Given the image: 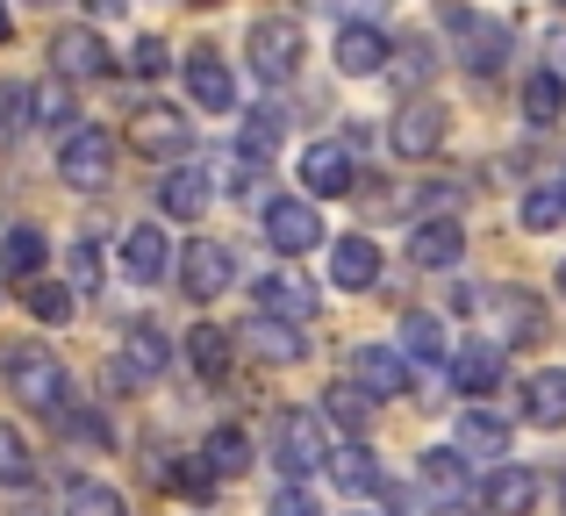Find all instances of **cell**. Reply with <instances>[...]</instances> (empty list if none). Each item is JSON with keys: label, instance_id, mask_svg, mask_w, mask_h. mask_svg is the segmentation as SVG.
Wrapping results in <instances>:
<instances>
[{"label": "cell", "instance_id": "obj_1", "mask_svg": "<svg viewBox=\"0 0 566 516\" xmlns=\"http://www.w3.org/2000/svg\"><path fill=\"white\" fill-rule=\"evenodd\" d=\"M8 388H14V402H29L36 417H65V409H72L65 366H57L43 345H14L8 351Z\"/></svg>", "mask_w": 566, "mask_h": 516}, {"label": "cell", "instance_id": "obj_2", "mask_svg": "<svg viewBox=\"0 0 566 516\" xmlns=\"http://www.w3.org/2000/svg\"><path fill=\"white\" fill-rule=\"evenodd\" d=\"M251 65H259V80H294L302 72V22L294 14H265V22H251Z\"/></svg>", "mask_w": 566, "mask_h": 516}, {"label": "cell", "instance_id": "obj_3", "mask_svg": "<svg viewBox=\"0 0 566 516\" xmlns=\"http://www.w3.org/2000/svg\"><path fill=\"white\" fill-rule=\"evenodd\" d=\"M323 452H331V438H323V423L308 417V409H280L273 417V460L287 466V474H316Z\"/></svg>", "mask_w": 566, "mask_h": 516}, {"label": "cell", "instance_id": "obj_4", "mask_svg": "<svg viewBox=\"0 0 566 516\" xmlns=\"http://www.w3.org/2000/svg\"><path fill=\"white\" fill-rule=\"evenodd\" d=\"M108 166H115V137H108V129H72L65 151H57V172H65L72 187H101Z\"/></svg>", "mask_w": 566, "mask_h": 516}, {"label": "cell", "instance_id": "obj_5", "mask_svg": "<svg viewBox=\"0 0 566 516\" xmlns=\"http://www.w3.org/2000/svg\"><path fill=\"white\" fill-rule=\"evenodd\" d=\"M265 238H273V252L302 259V252H316V244H323V223H316L308 201H265Z\"/></svg>", "mask_w": 566, "mask_h": 516}, {"label": "cell", "instance_id": "obj_6", "mask_svg": "<svg viewBox=\"0 0 566 516\" xmlns=\"http://www.w3.org/2000/svg\"><path fill=\"white\" fill-rule=\"evenodd\" d=\"M180 280H187V294H193V302L222 294V287L237 280V259H230V244H216V238L187 244V259H180Z\"/></svg>", "mask_w": 566, "mask_h": 516}, {"label": "cell", "instance_id": "obj_7", "mask_svg": "<svg viewBox=\"0 0 566 516\" xmlns=\"http://www.w3.org/2000/svg\"><path fill=\"white\" fill-rule=\"evenodd\" d=\"M387 144H395V158H430V151L444 144V108L409 101V108L395 115V129H387Z\"/></svg>", "mask_w": 566, "mask_h": 516}, {"label": "cell", "instance_id": "obj_8", "mask_svg": "<svg viewBox=\"0 0 566 516\" xmlns=\"http://www.w3.org/2000/svg\"><path fill=\"white\" fill-rule=\"evenodd\" d=\"M51 57H57V72H65V80H101V72H108V43H101L86 22L57 29V36H51Z\"/></svg>", "mask_w": 566, "mask_h": 516}, {"label": "cell", "instance_id": "obj_9", "mask_svg": "<svg viewBox=\"0 0 566 516\" xmlns=\"http://www.w3.org/2000/svg\"><path fill=\"white\" fill-rule=\"evenodd\" d=\"M187 94L201 101V108H216V115L237 108V80H230V65H222L208 43H201V51H187Z\"/></svg>", "mask_w": 566, "mask_h": 516}, {"label": "cell", "instance_id": "obj_10", "mask_svg": "<svg viewBox=\"0 0 566 516\" xmlns=\"http://www.w3.org/2000/svg\"><path fill=\"white\" fill-rule=\"evenodd\" d=\"M302 187H308V194H352V151L331 144V137L308 144V151H302Z\"/></svg>", "mask_w": 566, "mask_h": 516}, {"label": "cell", "instance_id": "obj_11", "mask_svg": "<svg viewBox=\"0 0 566 516\" xmlns=\"http://www.w3.org/2000/svg\"><path fill=\"white\" fill-rule=\"evenodd\" d=\"M259 308L265 316H287V323H308L323 302H316V287H308L302 273H265L259 280Z\"/></svg>", "mask_w": 566, "mask_h": 516}, {"label": "cell", "instance_id": "obj_12", "mask_svg": "<svg viewBox=\"0 0 566 516\" xmlns=\"http://www.w3.org/2000/svg\"><path fill=\"white\" fill-rule=\"evenodd\" d=\"M244 345L259 351V359H273V366H302V351H308V345H302V330H294L287 316H265V308L244 323Z\"/></svg>", "mask_w": 566, "mask_h": 516}, {"label": "cell", "instance_id": "obj_13", "mask_svg": "<svg viewBox=\"0 0 566 516\" xmlns=\"http://www.w3.org/2000/svg\"><path fill=\"white\" fill-rule=\"evenodd\" d=\"M129 144H137L144 158H172V151H187V144H193V129L172 108H144L137 123H129Z\"/></svg>", "mask_w": 566, "mask_h": 516}, {"label": "cell", "instance_id": "obj_14", "mask_svg": "<svg viewBox=\"0 0 566 516\" xmlns=\"http://www.w3.org/2000/svg\"><path fill=\"white\" fill-rule=\"evenodd\" d=\"M166 265H172V244H166V230H129L123 238V273L137 280V287H158V280H166Z\"/></svg>", "mask_w": 566, "mask_h": 516}, {"label": "cell", "instance_id": "obj_15", "mask_svg": "<svg viewBox=\"0 0 566 516\" xmlns=\"http://www.w3.org/2000/svg\"><path fill=\"white\" fill-rule=\"evenodd\" d=\"M459 452L502 460V452H510V417H495L488 402H467V409H459Z\"/></svg>", "mask_w": 566, "mask_h": 516}, {"label": "cell", "instance_id": "obj_16", "mask_svg": "<svg viewBox=\"0 0 566 516\" xmlns=\"http://www.w3.org/2000/svg\"><path fill=\"white\" fill-rule=\"evenodd\" d=\"M524 423H538V431H559L566 423V373L559 366H545V373L524 380Z\"/></svg>", "mask_w": 566, "mask_h": 516}, {"label": "cell", "instance_id": "obj_17", "mask_svg": "<svg viewBox=\"0 0 566 516\" xmlns=\"http://www.w3.org/2000/svg\"><path fill=\"white\" fill-rule=\"evenodd\" d=\"M409 259L423 265V273H444V265L467 259V230H459V223H423L409 238Z\"/></svg>", "mask_w": 566, "mask_h": 516}, {"label": "cell", "instance_id": "obj_18", "mask_svg": "<svg viewBox=\"0 0 566 516\" xmlns=\"http://www.w3.org/2000/svg\"><path fill=\"white\" fill-rule=\"evenodd\" d=\"M208 201H216V172H172V180L158 187V209H166L172 223H193Z\"/></svg>", "mask_w": 566, "mask_h": 516}, {"label": "cell", "instance_id": "obj_19", "mask_svg": "<svg viewBox=\"0 0 566 516\" xmlns=\"http://www.w3.org/2000/svg\"><path fill=\"white\" fill-rule=\"evenodd\" d=\"M481 308H495V330H502V351H510V345H531V337H538V302H531L524 287H502L495 302H481Z\"/></svg>", "mask_w": 566, "mask_h": 516}, {"label": "cell", "instance_id": "obj_20", "mask_svg": "<svg viewBox=\"0 0 566 516\" xmlns=\"http://www.w3.org/2000/svg\"><path fill=\"white\" fill-rule=\"evenodd\" d=\"M323 466H331V481H337V488H352V495H380V488H387V474L374 466V452H366V445L323 452Z\"/></svg>", "mask_w": 566, "mask_h": 516}, {"label": "cell", "instance_id": "obj_21", "mask_svg": "<svg viewBox=\"0 0 566 516\" xmlns=\"http://www.w3.org/2000/svg\"><path fill=\"white\" fill-rule=\"evenodd\" d=\"M331 280L337 287H374L380 280V252H374V238H337V252H331Z\"/></svg>", "mask_w": 566, "mask_h": 516}, {"label": "cell", "instance_id": "obj_22", "mask_svg": "<svg viewBox=\"0 0 566 516\" xmlns=\"http://www.w3.org/2000/svg\"><path fill=\"white\" fill-rule=\"evenodd\" d=\"M359 388L366 394H409V366L395 345H359Z\"/></svg>", "mask_w": 566, "mask_h": 516}, {"label": "cell", "instance_id": "obj_23", "mask_svg": "<svg viewBox=\"0 0 566 516\" xmlns=\"http://www.w3.org/2000/svg\"><path fill=\"white\" fill-rule=\"evenodd\" d=\"M488 509L495 516H531L538 509V474H531V466H502V474L488 481Z\"/></svg>", "mask_w": 566, "mask_h": 516}, {"label": "cell", "instance_id": "obj_24", "mask_svg": "<svg viewBox=\"0 0 566 516\" xmlns=\"http://www.w3.org/2000/svg\"><path fill=\"white\" fill-rule=\"evenodd\" d=\"M452 380H459L467 394L502 388V345H459V351H452Z\"/></svg>", "mask_w": 566, "mask_h": 516}, {"label": "cell", "instance_id": "obj_25", "mask_svg": "<svg viewBox=\"0 0 566 516\" xmlns=\"http://www.w3.org/2000/svg\"><path fill=\"white\" fill-rule=\"evenodd\" d=\"M444 22L467 36V65L473 72H495V57H502V29L495 22H481V14H467V8H444Z\"/></svg>", "mask_w": 566, "mask_h": 516}, {"label": "cell", "instance_id": "obj_26", "mask_svg": "<svg viewBox=\"0 0 566 516\" xmlns=\"http://www.w3.org/2000/svg\"><path fill=\"white\" fill-rule=\"evenodd\" d=\"M166 359H172V345L151 330V323H137V330H129V351H123V373L151 380V373H166Z\"/></svg>", "mask_w": 566, "mask_h": 516}, {"label": "cell", "instance_id": "obj_27", "mask_svg": "<svg viewBox=\"0 0 566 516\" xmlns=\"http://www.w3.org/2000/svg\"><path fill=\"white\" fill-rule=\"evenodd\" d=\"M72 86L65 80H43V86H29V123H43V129H72Z\"/></svg>", "mask_w": 566, "mask_h": 516}, {"label": "cell", "instance_id": "obj_28", "mask_svg": "<svg viewBox=\"0 0 566 516\" xmlns=\"http://www.w3.org/2000/svg\"><path fill=\"white\" fill-rule=\"evenodd\" d=\"M380 57H387L380 29H345V36H337V65H345L352 80H366V72H380Z\"/></svg>", "mask_w": 566, "mask_h": 516}, {"label": "cell", "instance_id": "obj_29", "mask_svg": "<svg viewBox=\"0 0 566 516\" xmlns=\"http://www.w3.org/2000/svg\"><path fill=\"white\" fill-rule=\"evenodd\" d=\"M323 409H331V423H345L352 438L374 431V394H366V388H331V394H323Z\"/></svg>", "mask_w": 566, "mask_h": 516}, {"label": "cell", "instance_id": "obj_30", "mask_svg": "<svg viewBox=\"0 0 566 516\" xmlns=\"http://www.w3.org/2000/svg\"><path fill=\"white\" fill-rule=\"evenodd\" d=\"M43 265V230H8L0 238V273L8 280H29Z\"/></svg>", "mask_w": 566, "mask_h": 516}, {"label": "cell", "instance_id": "obj_31", "mask_svg": "<svg viewBox=\"0 0 566 516\" xmlns=\"http://www.w3.org/2000/svg\"><path fill=\"white\" fill-rule=\"evenodd\" d=\"M524 115L531 123H559L566 115V72H538V80L524 86Z\"/></svg>", "mask_w": 566, "mask_h": 516}, {"label": "cell", "instance_id": "obj_32", "mask_svg": "<svg viewBox=\"0 0 566 516\" xmlns=\"http://www.w3.org/2000/svg\"><path fill=\"white\" fill-rule=\"evenodd\" d=\"M201 460H208V474L230 481V474H244V466H251V438H244V431H216V438L201 445Z\"/></svg>", "mask_w": 566, "mask_h": 516}, {"label": "cell", "instance_id": "obj_33", "mask_svg": "<svg viewBox=\"0 0 566 516\" xmlns=\"http://www.w3.org/2000/svg\"><path fill=\"white\" fill-rule=\"evenodd\" d=\"M65 516H129V503L115 488H101V481H72V488H65Z\"/></svg>", "mask_w": 566, "mask_h": 516}, {"label": "cell", "instance_id": "obj_34", "mask_svg": "<svg viewBox=\"0 0 566 516\" xmlns=\"http://www.w3.org/2000/svg\"><path fill=\"white\" fill-rule=\"evenodd\" d=\"M29 474H36V452H29V438L14 431V423H0V488H22Z\"/></svg>", "mask_w": 566, "mask_h": 516}, {"label": "cell", "instance_id": "obj_35", "mask_svg": "<svg viewBox=\"0 0 566 516\" xmlns=\"http://www.w3.org/2000/svg\"><path fill=\"white\" fill-rule=\"evenodd\" d=\"M280 144H287V115H280V108H259L244 123V158H273Z\"/></svg>", "mask_w": 566, "mask_h": 516}, {"label": "cell", "instance_id": "obj_36", "mask_svg": "<svg viewBox=\"0 0 566 516\" xmlns=\"http://www.w3.org/2000/svg\"><path fill=\"white\" fill-rule=\"evenodd\" d=\"M401 345H409L416 359H444V351H452V345H444V323L423 316V308H416V316H401Z\"/></svg>", "mask_w": 566, "mask_h": 516}, {"label": "cell", "instance_id": "obj_37", "mask_svg": "<svg viewBox=\"0 0 566 516\" xmlns=\"http://www.w3.org/2000/svg\"><path fill=\"white\" fill-rule=\"evenodd\" d=\"M187 359H193V366H201V373H208V380H216V373H222V366H230V330H216V323H201V330H193V337H187Z\"/></svg>", "mask_w": 566, "mask_h": 516}, {"label": "cell", "instance_id": "obj_38", "mask_svg": "<svg viewBox=\"0 0 566 516\" xmlns=\"http://www.w3.org/2000/svg\"><path fill=\"white\" fill-rule=\"evenodd\" d=\"M553 223H566V187H538L524 201V230H553Z\"/></svg>", "mask_w": 566, "mask_h": 516}, {"label": "cell", "instance_id": "obj_39", "mask_svg": "<svg viewBox=\"0 0 566 516\" xmlns=\"http://www.w3.org/2000/svg\"><path fill=\"white\" fill-rule=\"evenodd\" d=\"M459 460H467V452H423V481L444 488V495H459V488H467V466H459Z\"/></svg>", "mask_w": 566, "mask_h": 516}, {"label": "cell", "instance_id": "obj_40", "mask_svg": "<svg viewBox=\"0 0 566 516\" xmlns=\"http://www.w3.org/2000/svg\"><path fill=\"white\" fill-rule=\"evenodd\" d=\"M29 316H36V323H65L72 316V294L51 287V280H36V287H29Z\"/></svg>", "mask_w": 566, "mask_h": 516}, {"label": "cell", "instance_id": "obj_41", "mask_svg": "<svg viewBox=\"0 0 566 516\" xmlns=\"http://www.w3.org/2000/svg\"><path fill=\"white\" fill-rule=\"evenodd\" d=\"M29 129V86H0V137Z\"/></svg>", "mask_w": 566, "mask_h": 516}, {"label": "cell", "instance_id": "obj_42", "mask_svg": "<svg viewBox=\"0 0 566 516\" xmlns=\"http://www.w3.org/2000/svg\"><path fill=\"white\" fill-rule=\"evenodd\" d=\"M94 280H101V244L80 238L72 244V287H94Z\"/></svg>", "mask_w": 566, "mask_h": 516}, {"label": "cell", "instance_id": "obj_43", "mask_svg": "<svg viewBox=\"0 0 566 516\" xmlns=\"http://www.w3.org/2000/svg\"><path fill=\"white\" fill-rule=\"evenodd\" d=\"M265 516H323V509H316V495H308V488H280Z\"/></svg>", "mask_w": 566, "mask_h": 516}, {"label": "cell", "instance_id": "obj_44", "mask_svg": "<svg viewBox=\"0 0 566 516\" xmlns=\"http://www.w3.org/2000/svg\"><path fill=\"white\" fill-rule=\"evenodd\" d=\"M172 65V57H166V43H158V36H144L137 43V72H166Z\"/></svg>", "mask_w": 566, "mask_h": 516}, {"label": "cell", "instance_id": "obj_45", "mask_svg": "<svg viewBox=\"0 0 566 516\" xmlns=\"http://www.w3.org/2000/svg\"><path fill=\"white\" fill-rule=\"evenodd\" d=\"M545 51H553V72H566V29H553V43H545Z\"/></svg>", "mask_w": 566, "mask_h": 516}, {"label": "cell", "instance_id": "obj_46", "mask_svg": "<svg viewBox=\"0 0 566 516\" xmlns=\"http://www.w3.org/2000/svg\"><path fill=\"white\" fill-rule=\"evenodd\" d=\"M14 36V22H8V0H0V43H8Z\"/></svg>", "mask_w": 566, "mask_h": 516}, {"label": "cell", "instance_id": "obj_47", "mask_svg": "<svg viewBox=\"0 0 566 516\" xmlns=\"http://www.w3.org/2000/svg\"><path fill=\"white\" fill-rule=\"evenodd\" d=\"M94 8H101V14H123V8H129V0H94Z\"/></svg>", "mask_w": 566, "mask_h": 516}, {"label": "cell", "instance_id": "obj_48", "mask_svg": "<svg viewBox=\"0 0 566 516\" xmlns=\"http://www.w3.org/2000/svg\"><path fill=\"white\" fill-rule=\"evenodd\" d=\"M345 8H359V14H374V8H380V0H345Z\"/></svg>", "mask_w": 566, "mask_h": 516}, {"label": "cell", "instance_id": "obj_49", "mask_svg": "<svg viewBox=\"0 0 566 516\" xmlns=\"http://www.w3.org/2000/svg\"><path fill=\"white\" fill-rule=\"evenodd\" d=\"M559 294H566V259H559Z\"/></svg>", "mask_w": 566, "mask_h": 516}, {"label": "cell", "instance_id": "obj_50", "mask_svg": "<svg viewBox=\"0 0 566 516\" xmlns=\"http://www.w3.org/2000/svg\"><path fill=\"white\" fill-rule=\"evenodd\" d=\"M559 509H566V481H559Z\"/></svg>", "mask_w": 566, "mask_h": 516}]
</instances>
